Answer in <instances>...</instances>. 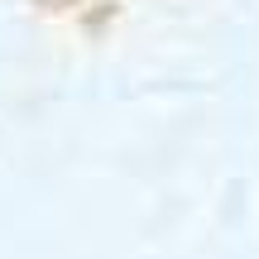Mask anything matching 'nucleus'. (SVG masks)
I'll return each instance as SVG.
<instances>
[]
</instances>
